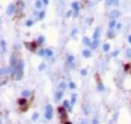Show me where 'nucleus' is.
I'll return each instance as SVG.
<instances>
[{
    "label": "nucleus",
    "mask_w": 131,
    "mask_h": 124,
    "mask_svg": "<svg viewBox=\"0 0 131 124\" xmlns=\"http://www.w3.org/2000/svg\"><path fill=\"white\" fill-rule=\"evenodd\" d=\"M23 68H24V62L23 60H19L16 66L17 73H16V80H21L23 75Z\"/></svg>",
    "instance_id": "f257e3e1"
},
{
    "label": "nucleus",
    "mask_w": 131,
    "mask_h": 124,
    "mask_svg": "<svg viewBox=\"0 0 131 124\" xmlns=\"http://www.w3.org/2000/svg\"><path fill=\"white\" fill-rule=\"evenodd\" d=\"M24 45L26 46V48L29 50V51H31V52H35V50H36V41H33V42H24Z\"/></svg>",
    "instance_id": "f03ea898"
},
{
    "label": "nucleus",
    "mask_w": 131,
    "mask_h": 124,
    "mask_svg": "<svg viewBox=\"0 0 131 124\" xmlns=\"http://www.w3.org/2000/svg\"><path fill=\"white\" fill-rule=\"evenodd\" d=\"M57 111H58V113L60 114V116H61L62 119L66 118V108H65L64 106H62V107H58Z\"/></svg>",
    "instance_id": "7ed1b4c3"
},
{
    "label": "nucleus",
    "mask_w": 131,
    "mask_h": 124,
    "mask_svg": "<svg viewBox=\"0 0 131 124\" xmlns=\"http://www.w3.org/2000/svg\"><path fill=\"white\" fill-rule=\"evenodd\" d=\"M15 8H16V6L14 5V4H10V5H8V7H7V15H12L13 13H14V11H15Z\"/></svg>",
    "instance_id": "20e7f679"
},
{
    "label": "nucleus",
    "mask_w": 131,
    "mask_h": 124,
    "mask_svg": "<svg viewBox=\"0 0 131 124\" xmlns=\"http://www.w3.org/2000/svg\"><path fill=\"white\" fill-rule=\"evenodd\" d=\"M100 35H101V28L100 27H96L95 29L94 34H93V39H98L99 37H100Z\"/></svg>",
    "instance_id": "39448f33"
},
{
    "label": "nucleus",
    "mask_w": 131,
    "mask_h": 124,
    "mask_svg": "<svg viewBox=\"0 0 131 124\" xmlns=\"http://www.w3.org/2000/svg\"><path fill=\"white\" fill-rule=\"evenodd\" d=\"M82 110H83V113L85 115H89L90 112H91V106L89 103H84L83 106H82Z\"/></svg>",
    "instance_id": "423d86ee"
},
{
    "label": "nucleus",
    "mask_w": 131,
    "mask_h": 124,
    "mask_svg": "<svg viewBox=\"0 0 131 124\" xmlns=\"http://www.w3.org/2000/svg\"><path fill=\"white\" fill-rule=\"evenodd\" d=\"M119 11L117 10V9H113V10H111L110 11V13H109V18L111 19V20H114V19H116L118 16H119Z\"/></svg>",
    "instance_id": "0eeeda50"
},
{
    "label": "nucleus",
    "mask_w": 131,
    "mask_h": 124,
    "mask_svg": "<svg viewBox=\"0 0 131 124\" xmlns=\"http://www.w3.org/2000/svg\"><path fill=\"white\" fill-rule=\"evenodd\" d=\"M17 58H16V55L13 54L11 56H10V67H16L17 66Z\"/></svg>",
    "instance_id": "6e6552de"
},
{
    "label": "nucleus",
    "mask_w": 131,
    "mask_h": 124,
    "mask_svg": "<svg viewBox=\"0 0 131 124\" xmlns=\"http://www.w3.org/2000/svg\"><path fill=\"white\" fill-rule=\"evenodd\" d=\"M63 105H64V107H65L66 109H67L68 112H71V111H72V108H71L72 105H71V103H69V101H68L67 100H65V101H64Z\"/></svg>",
    "instance_id": "1a4fd4ad"
},
{
    "label": "nucleus",
    "mask_w": 131,
    "mask_h": 124,
    "mask_svg": "<svg viewBox=\"0 0 131 124\" xmlns=\"http://www.w3.org/2000/svg\"><path fill=\"white\" fill-rule=\"evenodd\" d=\"M52 110H47V111H45V117H46V119H48V120H51V118H52Z\"/></svg>",
    "instance_id": "9d476101"
},
{
    "label": "nucleus",
    "mask_w": 131,
    "mask_h": 124,
    "mask_svg": "<svg viewBox=\"0 0 131 124\" xmlns=\"http://www.w3.org/2000/svg\"><path fill=\"white\" fill-rule=\"evenodd\" d=\"M82 42H83V44L86 45V46H91V44H92V41H91V39H90L88 37H83Z\"/></svg>",
    "instance_id": "9b49d317"
},
{
    "label": "nucleus",
    "mask_w": 131,
    "mask_h": 124,
    "mask_svg": "<svg viewBox=\"0 0 131 124\" xmlns=\"http://www.w3.org/2000/svg\"><path fill=\"white\" fill-rule=\"evenodd\" d=\"M63 95H64V92L61 91V90H58V91L55 93V99L59 101V100H61V99L63 98Z\"/></svg>",
    "instance_id": "f8f14e48"
},
{
    "label": "nucleus",
    "mask_w": 131,
    "mask_h": 124,
    "mask_svg": "<svg viewBox=\"0 0 131 124\" xmlns=\"http://www.w3.org/2000/svg\"><path fill=\"white\" fill-rule=\"evenodd\" d=\"M71 7L73 8V9H74L75 11H79V9H80V7H79V3H78L77 1L73 2V3L71 4Z\"/></svg>",
    "instance_id": "ddd939ff"
},
{
    "label": "nucleus",
    "mask_w": 131,
    "mask_h": 124,
    "mask_svg": "<svg viewBox=\"0 0 131 124\" xmlns=\"http://www.w3.org/2000/svg\"><path fill=\"white\" fill-rule=\"evenodd\" d=\"M82 55H83L84 57L88 58V57H90V56H91V52H90L89 50L85 49V50H83V51H82Z\"/></svg>",
    "instance_id": "4468645a"
},
{
    "label": "nucleus",
    "mask_w": 131,
    "mask_h": 124,
    "mask_svg": "<svg viewBox=\"0 0 131 124\" xmlns=\"http://www.w3.org/2000/svg\"><path fill=\"white\" fill-rule=\"evenodd\" d=\"M99 44V41L98 39H94V41H92V44H91V48L92 49H95Z\"/></svg>",
    "instance_id": "2eb2a0df"
},
{
    "label": "nucleus",
    "mask_w": 131,
    "mask_h": 124,
    "mask_svg": "<svg viewBox=\"0 0 131 124\" xmlns=\"http://www.w3.org/2000/svg\"><path fill=\"white\" fill-rule=\"evenodd\" d=\"M41 7H42V1L41 0H36L35 2V8L36 9H38V8H41Z\"/></svg>",
    "instance_id": "dca6fc26"
},
{
    "label": "nucleus",
    "mask_w": 131,
    "mask_h": 124,
    "mask_svg": "<svg viewBox=\"0 0 131 124\" xmlns=\"http://www.w3.org/2000/svg\"><path fill=\"white\" fill-rule=\"evenodd\" d=\"M76 101H77V95H76L75 93H73V94L71 95V102H70L72 106L76 103Z\"/></svg>",
    "instance_id": "f3484780"
},
{
    "label": "nucleus",
    "mask_w": 131,
    "mask_h": 124,
    "mask_svg": "<svg viewBox=\"0 0 131 124\" xmlns=\"http://www.w3.org/2000/svg\"><path fill=\"white\" fill-rule=\"evenodd\" d=\"M18 102H19V104H20L21 106H23V105H25V104H26V102H27V100H26V99L23 97V98L20 99Z\"/></svg>",
    "instance_id": "a211bd4d"
},
{
    "label": "nucleus",
    "mask_w": 131,
    "mask_h": 124,
    "mask_svg": "<svg viewBox=\"0 0 131 124\" xmlns=\"http://www.w3.org/2000/svg\"><path fill=\"white\" fill-rule=\"evenodd\" d=\"M107 36H108V38H109V39H113V38H114V36H115L114 31H113V30H109V31L107 33Z\"/></svg>",
    "instance_id": "6ab92c4d"
},
{
    "label": "nucleus",
    "mask_w": 131,
    "mask_h": 124,
    "mask_svg": "<svg viewBox=\"0 0 131 124\" xmlns=\"http://www.w3.org/2000/svg\"><path fill=\"white\" fill-rule=\"evenodd\" d=\"M74 59H75L74 55L70 54V55H68V56H67V59H66V61H67V63H68V64H71V63H73Z\"/></svg>",
    "instance_id": "aec40b11"
},
{
    "label": "nucleus",
    "mask_w": 131,
    "mask_h": 124,
    "mask_svg": "<svg viewBox=\"0 0 131 124\" xmlns=\"http://www.w3.org/2000/svg\"><path fill=\"white\" fill-rule=\"evenodd\" d=\"M115 24H116V21H115V20H111V21L109 22V27L110 29H112V28L115 26Z\"/></svg>",
    "instance_id": "412c9836"
},
{
    "label": "nucleus",
    "mask_w": 131,
    "mask_h": 124,
    "mask_svg": "<svg viewBox=\"0 0 131 124\" xmlns=\"http://www.w3.org/2000/svg\"><path fill=\"white\" fill-rule=\"evenodd\" d=\"M109 48H110V45H109V43H105V44L103 45V51H104V52H108V51L109 50Z\"/></svg>",
    "instance_id": "4be33fe9"
},
{
    "label": "nucleus",
    "mask_w": 131,
    "mask_h": 124,
    "mask_svg": "<svg viewBox=\"0 0 131 124\" xmlns=\"http://www.w3.org/2000/svg\"><path fill=\"white\" fill-rule=\"evenodd\" d=\"M22 97H24V98L29 97V96H30V91H29V90H23V91L22 92Z\"/></svg>",
    "instance_id": "5701e85b"
},
{
    "label": "nucleus",
    "mask_w": 131,
    "mask_h": 124,
    "mask_svg": "<svg viewBox=\"0 0 131 124\" xmlns=\"http://www.w3.org/2000/svg\"><path fill=\"white\" fill-rule=\"evenodd\" d=\"M38 117H39V114L38 113H34L33 116H32V120L33 121H36V120H37Z\"/></svg>",
    "instance_id": "b1692460"
},
{
    "label": "nucleus",
    "mask_w": 131,
    "mask_h": 124,
    "mask_svg": "<svg viewBox=\"0 0 131 124\" xmlns=\"http://www.w3.org/2000/svg\"><path fill=\"white\" fill-rule=\"evenodd\" d=\"M37 54H38L39 56H43L44 54H46V52H45V50H43V49H40V50H38V52H37Z\"/></svg>",
    "instance_id": "393cba45"
},
{
    "label": "nucleus",
    "mask_w": 131,
    "mask_h": 124,
    "mask_svg": "<svg viewBox=\"0 0 131 124\" xmlns=\"http://www.w3.org/2000/svg\"><path fill=\"white\" fill-rule=\"evenodd\" d=\"M45 52H46V54H47L48 56H51V55L53 54V52H52L51 49H46Z\"/></svg>",
    "instance_id": "a878e982"
},
{
    "label": "nucleus",
    "mask_w": 131,
    "mask_h": 124,
    "mask_svg": "<svg viewBox=\"0 0 131 124\" xmlns=\"http://www.w3.org/2000/svg\"><path fill=\"white\" fill-rule=\"evenodd\" d=\"M44 40H45V39H44V37H43V36H40V37L37 39V43H38V44H42V43L44 42Z\"/></svg>",
    "instance_id": "bb28decb"
},
{
    "label": "nucleus",
    "mask_w": 131,
    "mask_h": 124,
    "mask_svg": "<svg viewBox=\"0 0 131 124\" xmlns=\"http://www.w3.org/2000/svg\"><path fill=\"white\" fill-rule=\"evenodd\" d=\"M68 86H69L70 89H75V88H76V85H75V83H73V82H70V83L68 84Z\"/></svg>",
    "instance_id": "cd10ccee"
},
{
    "label": "nucleus",
    "mask_w": 131,
    "mask_h": 124,
    "mask_svg": "<svg viewBox=\"0 0 131 124\" xmlns=\"http://www.w3.org/2000/svg\"><path fill=\"white\" fill-rule=\"evenodd\" d=\"M97 90H98V91H103V90H104V85H103V84H98V85H97Z\"/></svg>",
    "instance_id": "c85d7f7f"
},
{
    "label": "nucleus",
    "mask_w": 131,
    "mask_h": 124,
    "mask_svg": "<svg viewBox=\"0 0 131 124\" xmlns=\"http://www.w3.org/2000/svg\"><path fill=\"white\" fill-rule=\"evenodd\" d=\"M126 56L128 57V58H131V48H128L127 50H126Z\"/></svg>",
    "instance_id": "c756f323"
},
{
    "label": "nucleus",
    "mask_w": 131,
    "mask_h": 124,
    "mask_svg": "<svg viewBox=\"0 0 131 124\" xmlns=\"http://www.w3.org/2000/svg\"><path fill=\"white\" fill-rule=\"evenodd\" d=\"M33 23H34V22H33V21H31V20H28V21H26V23H25V25H26V26H32V25H33Z\"/></svg>",
    "instance_id": "7c9ffc66"
},
{
    "label": "nucleus",
    "mask_w": 131,
    "mask_h": 124,
    "mask_svg": "<svg viewBox=\"0 0 131 124\" xmlns=\"http://www.w3.org/2000/svg\"><path fill=\"white\" fill-rule=\"evenodd\" d=\"M23 7H24V5H23V3H22V2H18V9H22L23 8Z\"/></svg>",
    "instance_id": "2f4dec72"
},
{
    "label": "nucleus",
    "mask_w": 131,
    "mask_h": 124,
    "mask_svg": "<svg viewBox=\"0 0 131 124\" xmlns=\"http://www.w3.org/2000/svg\"><path fill=\"white\" fill-rule=\"evenodd\" d=\"M80 74H81L82 76H86V75H87V70H86V69H82V70H80Z\"/></svg>",
    "instance_id": "473e14b6"
},
{
    "label": "nucleus",
    "mask_w": 131,
    "mask_h": 124,
    "mask_svg": "<svg viewBox=\"0 0 131 124\" xmlns=\"http://www.w3.org/2000/svg\"><path fill=\"white\" fill-rule=\"evenodd\" d=\"M44 16H45V12H44V11H40L39 14H38V18L41 20V19L44 18Z\"/></svg>",
    "instance_id": "72a5a7b5"
},
{
    "label": "nucleus",
    "mask_w": 131,
    "mask_h": 124,
    "mask_svg": "<svg viewBox=\"0 0 131 124\" xmlns=\"http://www.w3.org/2000/svg\"><path fill=\"white\" fill-rule=\"evenodd\" d=\"M45 68H46V65H45L44 63H41V64L38 66V70H44Z\"/></svg>",
    "instance_id": "f704fd0d"
},
{
    "label": "nucleus",
    "mask_w": 131,
    "mask_h": 124,
    "mask_svg": "<svg viewBox=\"0 0 131 124\" xmlns=\"http://www.w3.org/2000/svg\"><path fill=\"white\" fill-rule=\"evenodd\" d=\"M59 86H60L61 88H63V89H65V88L66 87V84L65 82H61V83H60V85H59Z\"/></svg>",
    "instance_id": "c9c22d12"
},
{
    "label": "nucleus",
    "mask_w": 131,
    "mask_h": 124,
    "mask_svg": "<svg viewBox=\"0 0 131 124\" xmlns=\"http://www.w3.org/2000/svg\"><path fill=\"white\" fill-rule=\"evenodd\" d=\"M105 3L107 6H111V5H113V0H106Z\"/></svg>",
    "instance_id": "e433bc0d"
},
{
    "label": "nucleus",
    "mask_w": 131,
    "mask_h": 124,
    "mask_svg": "<svg viewBox=\"0 0 131 124\" xmlns=\"http://www.w3.org/2000/svg\"><path fill=\"white\" fill-rule=\"evenodd\" d=\"M119 53H120V51H119V50H116V51H114V52L111 54V56H113V57H114V56H117V55L119 54Z\"/></svg>",
    "instance_id": "4c0bfd02"
},
{
    "label": "nucleus",
    "mask_w": 131,
    "mask_h": 124,
    "mask_svg": "<svg viewBox=\"0 0 131 124\" xmlns=\"http://www.w3.org/2000/svg\"><path fill=\"white\" fill-rule=\"evenodd\" d=\"M78 33V29L77 28H74L73 30H72V32H71V36H73V37H75V35Z\"/></svg>",
    "instance_id": "58836bf2"
},
{
    "label": "nucleus",
    "mask_w": 131,
    "mask_h": 124,
    "mask_svg": "<svg viewBox=\"0 0 131 124\" xmlns=\"http://www.w3.org/2000/svg\"><path fill=\"white\" fill-rule=\"evenodd\" d=\"M1 47H2L4 50L6 49V42H5V40H3V39L1 40Z\"/></svg>",
    "instance_id": "ea45409f"
},
{
    "label": "nucleus",
    "mask_w": 131,
    "mask_h": 124,
    "mask_svg": "<svg viewBox=\"0 0 131 124\" xmlns=\"http://www.w3.org/2000/svg\"><path fill=\"white\" fill-rule=\"evenodd\" d=\"M129 68H130V65H128V64L124 65V70H125V71H127V70H129Z\"/></svg>",
    "instance_id": "a19ab883"
},
{
    "label": "nucleus",
    "mask_w": 131,
    "mask_h": 124,
    "mask_svg": "<svg viewBox=\"0 0 131 124\" xmlns=\"http://www.w3.org/2000/svg\"><path fill=\"white\" fill-rule=\"evenodd\" d=\"M119 4V0H113V5L114 6H118Z\"/></svg>",
    "instance_id": "79ce46f5"
},
{
    "label": "nucleus",
    "mask_w": 131,
    "mask_h": 124,
    "mask_svg": "<svg viewBox=\"0 0 131 124\" xmlns=\"http://www.w3.org/2000/svg\"><path fill=\"white\" fill-rule=\"evenodd\" d=\"M93 124H98V120L96 118H94L93 119Z\"/></svg>",
    "instance_id": "37998d69"
},
{
    "label": "nucleus",
    "mask_w": 131,
    "mask_h": 124,
    "mask_svg": "<svg viewBox=\"0 0 131 124\" xmlns=\"http://www.w3.org/2000/svg\"><path fill=\"white\" fill-rule=\"evenodd\" d=\"M116 27H117V29H120V28L122 27V24H121V23H117V24H116Z\"/></svg>",
    "instance_id": "c03bdc74"
},
{
    "label": "nucleus",
    "mask_w": 131,
    "mask_h": 124,
    "mask_svg": "<svg viewBox=\"0 0 131 124\" xmlns=\"http://www.w3.org/2000/svg\"><path fill=\"white\" fill-rule=\"evenodd\" d=\"M43 1V3L45 4V5H48L49 4V0H42Z\"/></svg>",
    "instance_id": "a18cd8bd"
},
{
    "label": "nucleus",
    "mask_w": 131,
    "mask_h": 124,
    "mask_svg": "<svg viewBox=\"0 0 131 124\" xmlns=\"http://www.w3.org/2000/svg\"><path fill=\"white\" fill-rule=\"evenodd\" d=\"M127 40H128V42H129V43H131V35H129V36H128Z\"/></svg>",
    "instance_id": "49530a36"
},
{
    "label": "nucleus",
    "mask_w": 131,
    "mask_h": 124,
    "mask_svg": "<svg viewBox=\"0 0 131 124\" xmlns=\"http://www.w3.org/2000/svg\"><path fill=\"white\" fill-rule=\"evenodd\" d=\"M71 13H72V11H68V12L66 13V17H69V16L71 15Z\"/></svg>",
    "instance_id": "de8ad7c7"
},
{
    "label": "nucleus",
    "mask_w": 131,
    "mask_h": 124,
    "mask_svg": "<svg viewBox=\"0 0 131 124\" xmlns=\"http://www.w3.org/2000/svg\"><path fill=\"white\" fill-rule=\"evenodd\" d=\"M6 84H7V81H2V83H1V85H6Z\"/></svg>",
    "instance_id": "09e8293b"
},
{
    "label": "nucleus",
    "mask_w": 131,
    "mask_h": 124,
    "mask_svg": "<svg viewBox=\"0 0 131 124\" xmlns=\"http://www.w3.org/2000/svg\"><path fill=\"white\" fill-rule=\"evenodd\" d=\"M80 124H87V122H86L85 120H81V122H80Z\"/></svg>",
    "instance_id": "8fccbe9b"
},
{
    "label": "nucleus",
    "mask_w": 131,
    "mask_h": 124,
    "mask_svg": "<svg viewBox=\"0 0 131 124\" xmlns=\"http://www.w3.org/2000/svg\"><path fill=\"white\" fill-rule=\"evenodd\" d=\"M65 124H72V123H71L70 121H66V123H65Z\"/></svg>",
    "instance_id": "3c124183"
},
{
    "label": "nucleus",
    "mask_w": 131,
    "mask_h": 124,
    "mask_svg": "<svg viewBox=\"0 0 131 124\" xmlns=\"http://www.w3.org/2000/svg\"><path fill=\"white\" fill-rule=\"evenodd\" d=\"M19 1H21V0H19Z\"/></svg>",
    "instance_id": "603ef678"
}]
</instances>
